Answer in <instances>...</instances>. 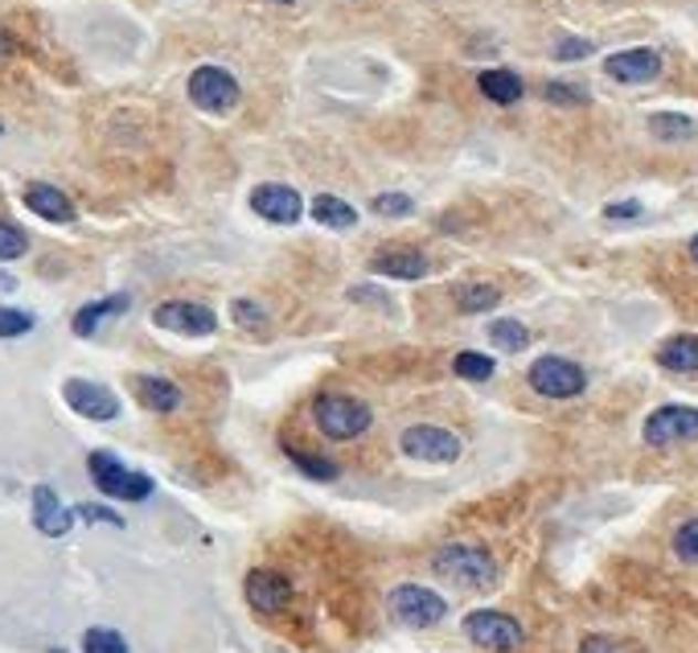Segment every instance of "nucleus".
I'll use <instances>...</instances> for the list:
<instances>
[{
  "instance_id": "nucleus-39",
  "label": "nucleus",
  "mask_w": 698,
  "mask_h": 653,
  "mask_svg": "<svg viewBox=\"0 0 698 653\" xmlns=\"http://www.w3.org/2000/svg\"><path fill=\"white\" fill-rule=\"evenodd\" d=\"M690 260L698 263V234H695V239H690Z\"/></svg>"
},
{
  "instance_id": "nucleus-14",
  "label": "nucleus",
  "mask_w": 698,
  "mask_h": 653,
  "mask_svg": "<svg viewBox=\"0 0 698 653\" xmlns=\"http://www.w3.org/2000/svg\"><path fill=\"white\" fill-rule=\"evenodd\" d=\"M243 592H247L251 609L279 612L292 600V583L284 580L279 571H272V567H255V571L247 576V583H243Z\"/></svg>"
},
{
  "instance_id": "nucleus-9",
  "label": "nucleus",
  "mask_w": 698,
  "mask_h": 653,
  "mask_svg": "<svg viewBox=\"0 0 698 653\" xmlns=\"http://www.w3.org/2000/svg\"><path fill=\"white\" fill-rule=\"evenodd\" d=\"M698 435V411L683 403L657 407L654 415L645 420V444L654 449H666V444H678V440H695Z\"/></svg>"
},
{
  "instance_id": "nucleus-17",
  "label": "nucleus",
  "mask_w": 698,
  "mask_h": 653,
  "mask_svg": "<svg viewBox=\"0 0 698 653\" xmlns=\"http://www.w3.org/2000/svg\"><path fill=\"white\" fill-rule=\"evenodd\" d=\"M25 206H30L38 218H45V222H74L71 198H66L62 189L45 186V181H33V186L25 189Z\"/></svg>"
},
{
  "instance_id": "nucleus-15",
  "label": "nucleus",
  "mask_w": 698,
  "mask_h": 653,
  "mask_svg": "<svg viewBox=\"0 0 698 653\" xmlns=\"http://www.w3.org/2000/svg\"><path fill=\"white\" fill-rule=\"evenodd\" d=\"M370 272H382V276L394 280H423L432 272V263H427V255H420V251L411 247H387L370 260Z\"/></svg>"
},
{
  "instance_id": "nucleus-2",
  "label": "nucleus",
  "mask_w": 698,
  "mask_h": 653,
  "mask_svg": "<svg viewBox=\"0 0 698 653\" xmlns=\"http://www.w3.org/2000/svg\"><path fill=\"white\" fill-rule=\"evenodd\" d=\"M436 571L448 576L461 588H494L497 583V564L489 559V551L480 547H465V543H452L436 555Z\"/></svg>"
},
{
  "instance_id": "nucleus-34",
  "label": "nucleus",
  "mask_w": 698,
  "mask_h": 653,
  "mask_svg": "<svg viewBox=\"0 0 698 653\" xmlns=\"http://www.w3.org/2000/svg\"><path fill=\"white\" fill-rule=\"evenodd\" d=\"M231 313L239 329H263V325H267V313H263L260 305H251V301H234Z\"/></svg>"
},
{
  "instance_id": "nucleus-13",
  "label": "nucleus",
  "mask_w": 698,
  "mask_h": 653,
  "mask_svg": "<svg viewBox=\"0 0 698 653\" xmlns=\"http://www.w3.org/2000/svg\"><path fill=\"white\" fill-rule=\"evenodd\" d=\"M62 394H66V403H71L78 415H87V420H116L119 415V399L107 391V387H99V382L71 378V382L62 387Z\"/></svg>"
},
{
  "instance_id": "nucleus-29",
  "label": "nucleus",
  "mask_w": 698,
  "mask_h": 653,
  "mask_svg": "<svg viewBox=\"0 0 698 653\" xmlns=\"http://www.w3.org/2000/svg\"><path fill=\"white\" fill-rule=\"evenodd\" d=\"M25 251H30V239L17 231L13 222H0V263L21 260Z\"/></svg>"
},
{
  "instance_id": "nucleus-30",
  "label": "nucleus",
  "mask_w": 698,
  "mask_h": 653,
  "mask_svg": "<svg viewBox=\"0 0 698 653\" xmlns=\"http://www.w3.org/2000/svg\"><path fill=\"white\" fill-rule=\"evenodd\" d=\"M542 95H547V103H554V107H583V103H588V91L575 87V83H547Z\"/></svg>"
},
{
  "instance_id": "nucleus-5",
  "label": "nucleus",
  "mask_w": 698,
  "mask_h": 653,
  "mask_svg": "<svg viewBox=\"0 0 698 653\" xmlns=\"http://www.w3.org/2000/svg\"><path fill=\"white\" fill-rule=\"evenodd\" d=\"M370 407L362 399H349V394H325L317 399V428L329 440H358L370 428Z\"/></svg>"
},
{
  "instance_id": "nucleus-25",
  "label": "nucleus",
  "mask_w": 698,
  "mask_h": 653,
  "mask_svg": "<svg viewBox=\"0 0 698 653\" xmlns=\"http://www.w3.org/2000/svg\"><path fill=\"white\" fill-rule=\"evenodd\" d=\"M497 349H509V354H518V349L530 346V329H526L522 320H494V329H489Z\"/></svg>"
},
{
  "instance_id": "nucleus-33",
  "label": "nucleus",
  "mask_w": 698,
  "mask_h": 653,
  "mask_svg": "<svg viewBox=\"0 0 698 653\" xmlns=\"http://www.w3.org/2000/svg\"><path fill=\"white\" fill-rule=\"evenodd\" d=\"M370 206H374V214L382 218H408L411 210H415V202H411L408 193H379Z\"/></svg>"
},
{
  "instance_id": "nucleus-40",
  "label": "nucleus",
  "mask_w": 698,
  "mask_h": 653,
  "mask_svg": "<svg viewBox=\"0 0 698 653\" xmlns=\"http://www.w3.org/2000/svg\"><path fill=\"white\" fill-rule=\"evenodd\" d=\"M272 4H296V0H272Z\"/></svg>"
},
{
  "instance_id": "nucleus-12",
  "label": "nucleus",
  "mask_w": 698,
  "mask_h": 653,
  "mask_svg": "<svg viewBox=\"0 0 698 653\" xmlns=\"http://www.w3.org/2000/svg\"><path fill=\"white\" fill-rule=\"evenodd\" d=\"M604 74H609L612 83H628V87L654 83L657 74H662V54L649 50V45L621 50V54H609V59H604Z\"/></svg>"
},
{
  "instance_id": "nucleus-8",
  "label": "nucleus",
  "mask_w": 698,
  "mask_h": 653,
  "mask_svg": "<svg viewBox=\"0 0 698 653\" xmlns=\"http://www.w3.org/2000/svg\"><path fill=\"white\" fill-rule=\"evenodd\" d=\"M403 452L411 461H423V465H448L461 456V440L448 432V428H436V423H415L403 432Z\"/></svg>"
},
{
  "instance_id": "nucleus-20",
  "label": "nucleus",
  "mask_w": 698,
  "mask_h": 653,
  "mask_svg": "<svg viewBox=\"0 0 698 653\" xmlns=\"http://www.w3.org/2000/svg\"><path fill=\"white\" fill-rule=\"evenodd\" d=\"M477 87H480V95H485V99L501 103V107L518 103V99H522V91H526L522 78H518L514 71H480Z\"/></svg>"
},
{
  "instance_id": "nucleus-38",
  "label": "nucleus",
  "mask_w": 698,
  "mask_h": 653,
  "mask_svg": "<svg viewBox=\"0 0 698 653\" xmlns=\"http://www.w3.org/2000/svg\"><path fill=\"white\" fill-rule=\"evenodd\" d=\"M580 653H621V650H616L609 638H583Z\"/></svg>"
},
{
  "instance_id": "nucleus-23",
  "label": "nucleus",
  "mask_w": 698,
  "mask_h": 653,
  "mask_svg": "<svg viewBox=\"0 0 698 653\" xmlns=\"http://www.w3.org/2000/svg\"><path fill=\"white\" fill-rule=\"evenodd\" d=\"M649 131L666 145H683L698 131V124L690 116H678V112H657V116H649Z\"/></svg>"
},
{
  "instance_id": "nucleus-1",
  "label": "nucleus",
  "mask_w": 698,
  "mask_h": 653,
  "mask_svg": "<svg viewBox=\"0 0 698 653\" xmlns=\"http://www.w3.org/2000/svg\"><path fill=\"white\" fill-rule=\"evenodd\" d=\"M91 481L99 485L103 497H116V502H145L152 494V477L136 473V468L119 465L112 452H91Z\"/></svg>"
},
{
  "instance_id": "nucleus-22",
  "label": "nucleus",
  "mask_w": 698,
  "mask_h": 653,
  "mask_svg": "<svg viewBox=\"0 0 698 653\" xmlns=\"http://www.w3.org/2000/svg\"><path fill=\"white\" fill-rule=\"evenodd\" d=\"M124 308H128V296H107V301H95V305L78 308V317H74V334L91 337L95 329H99V320L116 317V313H124Z\"/></svg>"
},
{
  "instance_id": "nucleus-35",
  "label": "nucleus",
  "mask_w": 698,
  "mask_h": 653,
  "mask_svg": "<svg viewBox=\"0 0 698 653\" xmlns=\"http://www.w3.org/2000/svg\"><path fill=\"white\" fill-rule=\"evenodd\" d=\"M588 54H596V45L588 42V38H563V42L554 45V59L559 62H580Z\"/></svg>"
},
{
  "instance_id": "nucleus-11",
  "label": "nucleus",
  "mask_w": 698,
  "mask_h": 653,
  "mask_svg": "<svg viewBox=\"0 0 698 653\" xmlns=\"http://www.w3.org/2000/svg\"><path fill=\"white\" fill-rule=\"evenodd\" d=\"M251 210L260 218H267V222H276V227H292V222H300V214H305V202H300V193L292 186L267 181V186L251 189Z\"/></svg>"
},
{
  "instance_id": "nucleus-31",
  "label": "nucleus",
  "mask_w": 698,
  "mask_h": 653,
  "mask_svg": "<svg viewBox=\"0 0 698 653\" xmlns=\"http://www.w3.org/2000/svg\"><path fill=\"white\" fill-rule=\"evenodd\" d=\"M33 329V317L21 308L0 305V337H25Z\"/></svg>"
},
{
  "instance_id": "nucleus-32",
  "label": "nucleus",
  "mask_w": 698,
  "mask_h": 653,
  "mask_svg": "<svg viewBox=\"0 0 698 653\" xmlns=\"http://www.w3.org/2000/svg\"><path fill=\"white\" fill-rule=\"evenodd\" d=\"M674 551H678V559H686V564H698V518H690V523L678 526V535H674Z\"/></svg>"
},
{
  "instance_id": "nucleus-10",
  "label": "nucleus",
  "mask_w": 698,
  "mask_h": 653,
  "mask_svg": "<svg viewBox=\"0 0 698 653\" xmlns=\"http://www.w3.org/2000/svg\"><path fill=\"white\" fill-rule=\"evenodd\" d=\"M152 320H157L160 329L181 337H210L219 329V317L205 305H198V301H169V305H160L152 313Z\"/></svg>"
},
{
  "instance_id": "nucleus-7",
  "label": "nucleus",
  "mask_w": 698,
  "mask_h": 653,
  "mask_svg": "<svg viewBox=\"0 0 698 653\" xmlns=\"http://www.w3.org/2000/svg\"><path fill=\"white\" fill-rule=\"evenodd\" d=\"M465 633L473 645H480V650H489V653H514L518 645H522V624L497 609L468 612Z\"/></svg>"
},
{
  "instance_id": "nucleus-26",
  "label": "nucleus",
  "mask_w": 698,
  "mask_h": 653,
  "mask_svg": "<svg viewBox=\"0 0 698 653\" xmlns=\"http://www.w3.org/2000/svg\"><path fill=\"white\" fill-rule=\"evenodd\" d=\"M452 370H456L461 378H468V382H485V378H494V358H489V354H473V349H465V354H456Z\"/></svg>"
},
{
  "instance_id": "nucleus-4",
  "label": "nucleus",
  "mask_w": 698,
  "mask_h": 653,
  "mask_svg": "<svg viewBox=\"0 0 698 653\" xmlns=\"http://www.w3.org/2000/svg\"><path fill=\"white\" fill-rule=\"evenodd\" d=\"M391 617L399 624H411V629H432L448 617V600L432 588H420V583H403L391 592Z\"/></svg>"
},
{
  "instance_id": "nucleus-18",
  "label": "nucleus",
  "mask_w": 698,
  "mask_h": 653,
  "mask_svg": "<svg viewBox=\"0 0 698 653\" xmlns=\"http://www.w3.org/2000/svg\"><path fill=\"white\" fill-rule=\"evenodd\" d=\"M657 362L674 370V375H698V337L695 334H678L662 341L657 349Z\"/></svg>"
},
{
  "instance_id": "nucleus-28",
  "label": "nucleus",
  "mask_w": 698,
  "mask_h": 653,
  "mask_svg": "<svg viewBox=\"0 0 698 653\" xmlns=\"http://www.w3.org/2000/svg\"><path fill=\"white\" fill-rule=\"evenodd\" d=\"M288 456H292V465L300 468L305 477H317V481L337 477V465L334 461H325V456H308V452H300V449H288Z\"/></svg>"
},
{
  "instance_id": "nucleus-19",
  "label": "nucleus",
  "mask_w": 698,
  "mask_h": 653,
  "mask_svg": "<svg viewBox=\"0 0 698 653\" xmlns=\"http://www.w3.org/2000/svg\"><path fill=\"white\" fill-rule=\"evenodd\" d=\"M131 391L140 394V403L148 407V411H177V403H181V391H177L169 378H131Z\"/></svg>"
},
{
  "instance_id": "nucleus-27",
  "label": "nucleus",
  "mask_w": 698,
  "mask_h": 653,
  "mask_svg": "<svg viewBox=\"0 0 698 653\" xmlns=\"http://www.w3.org/2000/svg\"><path fill=\"white\" fill-rule=\"evenodd\" d=\"M83 653H128V641L116 629H87L83 633Z\"/></svg>"
},
{
  "instance_id": "nucleus-36",
  "label": "nucleus",
  "mask_w": 698,
  "mask_h": 653,
  "mask_svg": "<svg viewBox=\"0 0 698 653\" xmlns=\"http://www.w3.org/2000/svg\"><path fill=\"white\" fill-rule=\"evenodd\" d=\"M78 518H87V523L124 526V518H119V514H112V509H99V506H83V509H78Z\"/></svg>"
},
{
  "instance_id": "nucleus-37",
  "label": "nucleus",
  "mask_w": 698,
  "mask_h": 653,
  "mask_svg": "<svg viewBox=\"0 0 698 653\" xmlns=\"http://www.w3.org/2000/svg\"><path fill=\"white\" fill-rule=\"evenodd\" d=\"M604 218H612V222H621V218H641V202H612L609 210H604Z\"/></svg>"
},
{
  "instance_id": "nucleus-6",
  "label": "nucleus",
  "mask_w": 698,
  "mask_h": 653,
  "mask_svg": "<svg viewBox=\"0 0 698 653\" xmlns=\"http://www.w3.org/2000/svg\"><path fill=\"white\" fill-rule=\"evenodd\" d=\"M530 387L542 394V399H575L588 387V375L571 358H559V354H547L539 362L530 366Z\"/></svg>"
},
{
  "instance_id": "nucleus-24",
  "label": "nucleus",
  "mask_w": 698,
  "mask_h": 653,
  "mask_svg": "<svg viewBox=\"0 0 698 653\" xmlns=\"http://www.w3.org/2000/svg\"><path fill=\"white\" fill-rule=\"evenodd\" d=\"M456 305L461 313H489L494 305H501V292L494 284H465V288H456Z\"/></svg>"
},
{
  "instance_id": "nucleus-21",
  "label": "nucleus",
  "mask_w": 698,
  "mask_h": 653,
  "mask_svg": "<svg viewBox=\"0 0 698 653\" xmlns=\"http://www.w3.org/2000/svg\"><path fill=\"white\" fill-rule=\"evenodd\" d=\"M308 214L317 218V222H325V227H334V231H346V227L358 222V210L349 202H341L337 193H317L313 206H308Z\"/></svg>"
},
{
  "instance_id": "nucleus-3",
  "label": "nucleus",
  "mask_w": 698,
  "mask_h": 653,
  "mask_svg": "<svg viewBox=\"0 0 698 653\" xmlns=\"http://www.w3.org/2000/svg\"><path fill=\"white\" fill-rule=\"evenodd\" d=\"M190 99L193 107H202L210 116H226L239 107L243 99V87H239V78L231 71H222V66H198L190 74Z\"/></svg>"
},
{
  "instance_id": "nucleus-16",
  "label": "nucleus",
  "mask_w": 698,
  "mask_h": 653,
  "mask_svg": "<svg viewBox=\"0 0 698 653\" xmlns=\"http://www.w3.org/2000/svg\"><path fill=\"white\" fill-rule=\"evenodd\" d=\"M33 523H38V530L50 538H62L66 530H71L74 514L59 502V494L50 489V485H38L33 489Z\"/></svg>"
}]
</instances>
